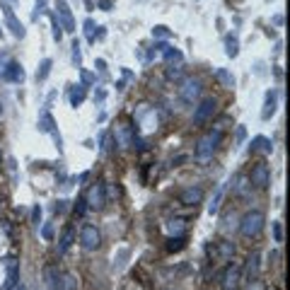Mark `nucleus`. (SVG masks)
<instances>
[{
	"mask_svg": "<svg viewBox=\"0 0 290 290\" xmlns=\"http://www.w3.org/2000/svg\"><path fill=\"white\" fill-rule=\"evenodd\" d=\"M0 10H3V15H5V25H8L10 32H13L15 39H25V34H27V32H25V25L17 20L13 5H10V3H0Z\"/></svg>",
	"mask_w": 290,
	"mask_h": 290,
	"instance_id": "nucleus-7",
	"label": "nucleus"
},
{
	"mask_svg": "<svg viewBox=\"0 0 290 290\" xmlns=\"http://www.w3.org/2000/svg\"><path fill=\"white\" fill-rule=\"evenodd\" d=\"M3 80H8V83H22L25 80V68L17 63V61H13L10 66H8V70H5V78Z\"/></svg>",
	"mask_w": 290,
	"mask_h": 290,
	"instance_id": "nucleus-17",
	"label": "nucleus"
},
{
	"mask_svg": "<svg viewBox=\"0 0 290 290\" xmlns=\"http://www.w3.org/2000/svg\"><path fill=\"white\" fill-rule=\"evenodd\" d=\"M249 150H251V152H263V155H271V152H273V143H271V138H266V136H256V138L251 140Z\"/></svg>",
	"mask_w": 290,
	"mask_h": 290,
	"instance_id": "nucleus-16",
	"label": "nucleus"
},
{
	"mask_svg": "<svg viewBox=\"0 0 290 290\" xmlns=\"http://www.w3.org/2000/svg\"><path fill=\"white\" fill-rule=\"evenodd\" d=\"M220 203H222V189H218L215 196H213V201L208 203V213H210V215H215V213L220 210Z\"/></svg>",
	"mask_w": 290,
	"mask_h": 290,
	"instance_id": "nucleus-29",
	"label": "nucleus"
},
{
	"mask_svg": "<svg viewBox=\"0 0 290 290\" xmlns=\"http://www.w3.org/2000/svg\"><path fill=\"white\" fill-rule=\"evenodd\" d=\"M184 230H186V220H184V218H174V220L167 222V232H169V237L184 235Z\"/></svg>",
	"mask_w": 290,
	"mask_h": 290,
	"instance_id": "nucleus-24",
	"label": "nucleus"
},
{
	"mask_svg": "<svg viewBox=\"0 0 290 290\" xmlns=\"http://www.w3.org/2000/svg\"><path fill=\"white\" fill-rule=\"evenodd\" d=\"M104 66H107V63H104L102 58H99V61H97V63H95V68L99 70V73H104V70H107V68H104Z\"/></svg>",
	"mask_w": 290,
	"mask_h": 290,
	"instance_id": "nucleus-46",
	"label": "nucleus"
},
{
	"mask_svg": "<svg viewBox=\"0 0 290 290\" xmlns=\"http://www.w3.org/2000/svg\"><path fill=\"white\" fill-rule=\"evenodd\" d=\"M104 97H107V92H104V90H99V92L95 95V102H104Z\"/></svg>",
	"mask_w": 290,
	"mask_h": 290,
	"instance_id": "nucleus-47",
	"label": "nucleus"
},
{
	"mask_svg": "<svg viewBox=\"0 0 290 290\" xmlns=\"http://www.w3.org/2000/svg\"><path fill=\"white\" fill-rule=\"evenodd\" d=\"M278 109V92L276 90H271V92H266V99H263V109H261V119L263 121H268Z\"/></svg>",
	"mask_w": 290,
	"mask_h": 290,
	"instance_id": "nucleus-15",
	"label": "nucleus"
},
{
	"mask_svg": "<svg viewBox=\"0 0 290 290\" xmlns=\"http://www.w3.org/2000/svg\"><path fill=\"white\" fill-rule=\"evenodd\" d=\"M239 278H242V268H239V266H227L225 273H222V278H220L222 290H235L237 283H239Z\"/></svg>",
	"mask_w": 290,
	"mask_h": 290,
	"instance_id": "nucleus-12",
	"label": "nucleus"
},
{
	"mask_svg": "<svg viewBox=\"0 0 290 290\" xmlns=\"http://www.w3.org/2000/svg\"><path fill=\"white\" fill-rule=\"evenodd\" d=\"M85 203H87V210H102L107 206V186H104V181H95L90 186V191L85 196Z\"/></svg>",
	"mask_w": 290,
	"mask_h": 290,
	"instance_id": "nucleus-3",
	"label": "nucleus"
},
{
	"mask_svg": "<svg viewBox=\"0 0 290 290\" xmlns=\"http://www.w3.org/2000/svg\"><path fill=\"white\" fill-rule=\"evenodd\" d=\"M85 34H87V42L90 44H95V34H97V25L92 22V20H85Z\"/></svg>",
	"mask_w": 290,
	"mask_h": 290,
	"instance_id": "nucleus-31",
	"label": "nucleus"
},
{
	"mask_svg": "<svg viewBox=\"0 0 290 290\" xmlns=\"http://www.w3.org/2000/svg\"><path fill=\"white\" fill-rule=\"evenodd\" d=\"M186 247V235H174L167 239V251H179Z\"/></svg>",
	"mask_w": 290,
	"mask_h": 290,
	"instance_id": "nucleus-27",
	"label": "nucleus"
},
{
	"mask_svg": "<svg viewBox=\"0 0 290 290\" xmlns=\"http://www.w3.org/2000/svg\"><path fill=\"white\" fill-rule=\"evenodd\" d=\"M39 220H42V206H34L32 208V222L39 225Z\"/></svg>",
	"mask_w": 290,
	"mask_h": 290,
	"instance_id": "nucleus-41",
	"label": "nucleus"
},
{
	"mask_svg": "<svg viewBox=\"0 0 290 290\" xmlns=\"http://www.w3.org/2000/svg\"><path fill=\"white\" fill-rule=\"evenodd\" d=\"M0 116H3V104H0Z\"/></svg>",
	"mask_w": 290,
	"mask_h": 290,
	"instance_id": "nucleus-50",
	"label": "nucleus"
},
{
	"mask_svg": "<svg viewBox=\"0 0 290 290\" xmlns=\"http://www.w3.org/2000/svg\"><path fill=\"white\" fill-rule=\"evenodd\" d=\"M138 133H136V126H116V131H114V138H116V145H121V148H131V140L136 138Z\"/></svg>",
	"mask_w": 290,
	"mask_h": 290,
	"instance_id": "nucleus-11",
	"label": "nucleus"
},
{
	"mask_svg": "<svg viewBox=\"0 0 290 290\" xmlns=\"http://www.w3.org/2000/svg\"><path fill=\"white\" fill-rule=\"evenodd\" d=\"M10 63H13V56L8 51H0V78H5V70H8Z\"/></svg>",
	"mask_w": 290,
	"mask_h": 290,
	"instance_id": "nucleus-32",
	"label": "nucleus"
},
{
	"mask_svg": "<svg viewBox=\"0 0 290 290\" xmlns=\"http://www.w3.org/2000/svg\"><path fill=\"white\" fill-rule=\"evenodd\" d=\"M203 196H206L203 186L191 184V186H186V189L179 193V203L181 206H186V208H193V206H198V203L203 201Z\"/></svg>",
	"mask_w": 290,
	"mask_h": 290,
	"instance_id": "nucleus-9",
	"label": "nucleus"
},
{
	"mask_svg": "<svg viewBox=\"0 0 290 290\" xmlns=\"http://www.w3.org/2000/svg\"><path fill=\"white\" fill-rule=\"evenodd\" d=\"M249 184H254L256 189H266L268 184H271V169L266 162H256V165L251 167V174H249Z\"/></svg>",
	"mask_w": 290,
	"mask_h": 290,
	"instance_id": "nucleus-8",
	"label": "nucleus"
},
{
	"mask_svg": "<svg viewBox=\"0 0 290 290\" xmlns=\"http://www.w3.org/2000/svg\"><path fill=\"white\" fill-rule=\"evenodd\" d=\"M51 27H54V39L56 42H61V39H63V29H61V22H58L56 13L51 15Z\"/></svg>",
	"mask_w": 290,
	"mask_h": 290,
	"instance_id": "nucleus-34",
	"label": "nucleus"
},
{
	"mask_svg": "<svg viewBox=\"0 0 290 290\" xmlns=\"http://www.w3.org/2000/svg\"><path fill=\"white\" fill-rule=\"evenodd\" d=\"M44 278H46V285H49V288H54L56 278H58V268H56V266H46V271H44Z\"/></svg>",
	"mask_w": 290,
	"mask_h": 290,
	"instance_id": "nucleus-30",
	"label": "nucleus"
},
{
	"mask_svg": "<svg viewBox=\"0 0 290 290\" xmlns=\"http://www.w3.org/2000/svg\"><path fill=\"white\" fill-rule=\"evenodd\" d=\"M85 97H87V87L85 85H73L70 87V104L73 107H80L85 102Z\"/></svg>",
	"mask_w": 290,
	"mask_h": 290,
	"instance_id": "nucleus-19",
	"label": "nucleus"
},
{
	"mask_svg": "<svg viewBox=\"0 0 290 290\" xmlns=\"http://www.w3.org/2000/svg\"><path fill=\"white\" fill-rule=\"evenodd\" d=\"M225 54L230 56V58H237V54H239V39H237L235 34L225 37Z\"/></svg>",
	"mask_w": 290,
	"mask_h": 290,
	"instance_id": "nucleus-22",
	"label": "nucleus"
},
{
	"mask_svg": "<svg viewBox=\"0 0 290 290\" xmlns=\"http://www.w3.org/2000/svg\"><path fill=\"white\" fill-rule=\"evenodd\" d=\"M63 210H66V201H56L54 213H63Z\"/></svg>",
	"mask_w": 290,
	"mask_h": 290,
	"instance_id": "nucleus-45",
	"label": "nucleus"
},
{
	"mask_svg": "<svg viewBox=\"0 0 290 290\" xmlns=\"http://www.w3.org/2000/svg\"><path fill=\"white\" fill-rule=\"evenodd\" d=\"M73 63L80 68V63H83V51H80V44L73 42Z\"/></svg>",
	"mask_w": 290,
	"mask_h": 290,
	"instance_id": "nucleus-36",
	"label": "nucleus"
},
{
	"mask_svg": "<svg viewBox=\"0 0 290 290\" xmlns=\"http://www.w3.org/2000/svg\"><path fill=\"white\" fill-rule=\"evenodd\" d=\"M97 8H99V10H111V8H114V0H99Z\"/></svg>",
	"mask_w": 290,
	"mask_h": 290,
	"instance_id": "nucleus-43",
	"label": "nucleus"
},
{
	"mask_svg": "<svg viewBox=\"0 0 290 290\" xmlns=\"http://www.w3.org/2000/svg\"><path fill=\"white\" fill-rule=\"evenodd\" d=\"M218 256H220V259H232V256H235V244L227 242V239L218 242Z\"/></svg>",
	"mask_w": 290,
	"mask_h": 290,
	"instance_id": "nucleus-25",
	"label": "nucleus"
},
{
	"mask_svg": "<svg viewBox=\"0 0 290 290\" xmlns=\"http://www.w3.org/2000/svg\"><path fill=\"white\" fill-rule=\"evenodd\" d=\"M179 75H181V66H179V63L167 68V78H169V80H174V78H179Z\"/></svg>",
	"mask_w": 290,
	"mask_h": 290,
	"instance_id": "nucleus-39",
	"label": "nucleus"
},
{
	"mask_svg": "<svg viewBox=\"0 0 290 290\" xmlns=\"http://www.w3.org/2000/svg\"><path fill=\"white\" fill-rule=\"evenodd\" d=\"M99 244H102L99 227L97 225H83V230H80V247L85 251H95V249H99Z\"/></svg>",
	"mask_w": 290,
	"mask_h": 290,
	"instance_id": "nucleus-6",
	"label": "nucleus"
},
{
	"mask_svg": "<svg viewBox=\"0 0 290 290\" xmlns=\"http://www.w3.org/2000/svg\"><path fill=\"white\" fill-rule=\"evenodd\" d=\"M215 80H218L222 87H235V75H232L230 70H225V68L215 70Z\"/></svg>",
	"mask_w": 290,
	"mask_h": 290,
	"instance_id": "nucleus-23",
	"label": "nucleus"
},
{
	"mask_svg": "<svg viewBox=\"0 0 290 290\" xmlns=\"http://www.w3.org/2000/svg\"><path fill=\"white\" fill-rule=\"evenodd\" d=\"M215 109H218V99H215V97H203V99L198 102V107L193 109V124L196 126L208 124V121L213 119Z\"/></svg>",
	"mask_w": 290,
	"mask_h": 290,
	"instance_id": "nucleus-4",
	"label": "nucleus"
},
{
	"mask_svg": "<svg viewBox=\"0 0 290 290\" xmlns=\"http://www.w3.org/2000/svg\"><path fill=\"white\" fill-rule=\"evenodd\" d=\"M249 186H251V184H247V179H244V177H237V179H235V184H232V191L242 196V193H247V189H249Z\"/></svg>",
	"mask_w": 290,
	"mask_h": 290,
	"instance_id": "nucleus-33",
	"label": "nucleus"
},
{
	"mask_svg": "<svg viewBox=\"0 0 290 290\" xmlns=\"http://www.w3.org/2000/svg\"><path fill=\"white\" fill-rule=\"evenodd\" d=\"M56 17H61V29L63 32H75V20H73V13H70L68 3L66 0H58L56 3Z\"/></svg>",
	"mask_w": 290,
	"mask_h": 290,
	"instance_id": "nucleus-10",
	"label": "nucleus"
},
{
	"mask_svg": "<svg viewBox=\"0 0 290 290\" xmlns=\"http://www.w3.org/2000/svg\"><path fill=\"white\" fill-rule=\"evenodd\" d=\"M80 78H83L85 87H90V85L95 83V75H92V73H87V70H80Z\"/></svg>",
	"mask_w": 290,
	"mask_h": 290,
	"instance_id": "nucleus-40",
	"label": "nucleus"
},
{
	"mask_svg": "<svg viewBox=\"0 0 290 290\" xmlns=\"http://www.w3.org/2000/svg\"><path fill=\"white\" fill-rule=\"evenodd\" d=\"M263 222H266L263 210H247L242 215V220H239V232H242V237L251 239V237H256L263 230Z\"/></svg>",
	"mask_w": 290,
	"mask_h": 290,
	"instance_id": "nucleus-2",
	"label": "nucleus"
},
{
	"mask_svg": "<svg viewBox=\"0 0 290 290\" xmlns=\"http://www.w3.org/2000/svg\"><path fill=\"white\" fill-rule=\"evenodd\" d=\"M271 227H273V242H276V244H280V242H283V225L276 220Z\"/></svg>",
	"mask_w": 290,
	"mask_h": 290,
	"instance_id": "nucleus-37",
	"label": "nucleus"
},
{
	"mask_svg": "<svg viewBox=\"0 0 290 290\" xmlns=\"http://www.w3.org/2000/svg\"><path fill=\"white\" fill-rule=\"evenodd\" d=\"M0 37H3V29H0Z\"/></svg>",
	"mask_w": 290,
	"mask_h": 290,
	"instance_id": "nucleus-51",
	"label": "nucleus"
},
{
	"mask_svg": "<svg viewBox=\"0 0 290 290\" xmlns=\"http://www.w3.org/2000/svg\"><path fill=\"white\" fill-rule=\"evenodd\" d=\"M259 268H261V254H259V251H251V254L247 256V266H244V271H247L249 283H256V276H259Z\"/></svg>",
	"mask_w": 290,
	"mask_h": 290,
	"instance_id": "nucleus-14",
	"label": "nucleus"
},
{
	"mask_svg": "<svg viewBox=\"0 0 290 290\" xmlns=\"http://www.w3.org/2000/svg\"><path fill=\"white\" fill-rule=\"evenodd\" d=\"M42 235H44V239H51V237H54V225H51V222H46V225H44Z\"/></svg>",
	"mask_w": 290,
	"mask_h": 290,
	"instance_id": "nucleus-42",
	"label": "nucleus"
},
{
	"mask_svg": "<svg viewBox=\"0 0 290 290\" xmlns=\"http://www.w3.org/2000/svg\"><path fill=\"white\" fill-rule=\"evenodd\" d=\"M39 131H42V133H54V131H56L54 116H51V114H49L46 109L39 114Z\"/></svg>",
	"mask_w": 290,
	"mask_h": 290,
	"instance_id": "nucleus-21",
	"label": "nucleus"
},
{
	"mask_svg": "<svg viewBox=\"0 0 290 290\" xmlns=\"http://www.w3.org/2000/svg\"><path fill=\"white\" fill-rule=\"evenodd\" d=\"M73 239H75V230H73V227H66L61 239H58V254H66L70 249V244H73Z\"/></svg>",
	"mask_w": 290,
	"mask_h": 290,
	"instance_id": "nucleus-20",
	"label": "nucleus"
},
{
	"mask_svg": "<svg viewBox=\"0 0 290 290\" xmlns=\"http://www.w3.org/2000/svg\"><path fill=\"white\" fill-rule=\"evenodd\" d=\"M157 51H162V56H165L167 63H174V61H177V63H181V58H184L179 49H174V46H169V44H165V42L157 44Z\"/></svg>",
	"mask_w": 290,
	"mask_h": 290,
	"instance_id": "nucleus-18",
	"label": "nucleus"
},
{
	"mask_svg": "<svg viewBox=\"0 0 290 290\" xmlns=\"http://www.w3.org/2000/svg\"><path fill=\"white\" fill-rule=\"evenodd\" d=\"M244 138H247V128H244V126H237V143H242Z\"/></svg>",
	"mask_w": 290,
	"mask_h": 290,
	"instance_id": "nucleus-44",
	"label": "nucleus"
},
{
	"mask_svg": "<svg viewBox=\"0 0 290 290\" xmlns=\"http://www.w3.org/2000/svg\"><path fill=\"white\" fill-rule=\"evenodd\" d=\"M169 34H172V32H169V27H165V25H157V27L152 29V37H155V39H167Z\"/></svg>",
	"mask_w": 290,
	"mask_h": 290,
	"instance_id": "nucleus-35",
	"label": "nucleus"
},
{
	"mask_svg": "<svg viewBox=\"0 0 290 290\" xmlns=\"http://www.w3.org/2000/svg\"><path fill=\"white\" fill-rule=\"evenodd\" d=\"M87 177H90V172H83V174L78 177V181H87Z\"/></svg>",
	"mask_w": 290,
	"mask_h": 290,
	"instance_id": "nucleus-49",
	"label": "nucleus"
},
{
	"mask_svg": "<svg viewBox=\"0 0 290 290\" xmlns=\"http://www.w3.org/2000/svg\"><path fill=\"white\" fill-rule=\"evenodd\" d=\"M201 92H203V83L198 78H186L179 87V99L184 104H193L201 97Z\"/></svg>",
	"mask_w": 290,
	"mask_h": 290,
	"instance_id": "nucleus-5",
	"label": "nucleus"
},
{
	"mask_svg": "<svg viewBox=\"0 0 290 290\" xmlns=\"http://www.w3.org/2000/svg\"><path fill=\"white\" fill-rule=\"evenodd\" d=\"M17 283V263L15 259H8V283H5V290H10Z\"/></svg>",
	"mask_w": 290,
	"mask_h": 290,
	"instance_id": "nucleus-28",
	"label": "nucleus"
},
{
	"mask_svg": "<svg viewBox=\"0 0 290 290\" xmlns=\"http://www.w3.org/2000/svg\"><path fill=\"white\" fill-rule=\"evenodd\" d=\"M222 128H210V131H206L201 138H198V143H196V148H193V157L198 160V162H208L210 157H213V152L218 150V145L222 143Z\"/></svg>",
	"mask_w": 290,
	"mask_h": 290,
	"instance_id": "nucleus-1",
	"label": "nucleus"
},
{
	"mask_svg": "<svg viewBox=\"0 0 290 290\" xmlns=\"http://www.w3.org/2000/svg\"><path fill=\"white\" fill-rule=\"evenodd\" d=\"M273 25H278V27L283 25V15H276V17H273Z\"/></svg>",
	"mask_w": 290,
	"mask_h": 290,
	"instance_id": "nucleus-48",
	"label": "nucleus"
},
{
	"mask_svg": "<svg viewBox=\"0 0 290 290\" xmlns=\"http://www.w3.org/2000/svg\"><path fill=\"white\" fill-rule=\"evenodd\" d=\"M51 66H54V61H51V58H44L42 63H39V68H37V83H44V80L49 78Z\"/></svg>",
	"mask_w": 290,
	"mask_h": 290,
	"instance_id": "nucleus-26",
	"label": "nucleus"
},
{
	"mask_svg": "<svg viewBox=\"0 0 290 290\" xmlns=\"http://www.w3.org/2000/svg\"><path fill=\"white\" fill-rule=\"evenodd\" d=\"M80 288V283H78V278L68 273V271H58V278H56L54 288L51 290H78Z\"/></svg>",
	"mask_w": 290,
	"mask_h": 290,
	"instance_id": "nucleus-13",
	"label": "nucleus"
},
{
	"mask_svg": "<svg viewBox=\"0 0 290 290\" xmlns=\"http://www.w3.org/2000/svg\"><path fill=\"white\" fill-rule=\"evenodd\" d=\"M73 210H75V215H85V213H87V203H85V198H78V201H75V206H73Z\"/></svg>",
	"mask_w": 290,
	"mask_h": 290,
	"instance_id": "nucleus-38",
	"label": "nucleus"
}]
</instances>
